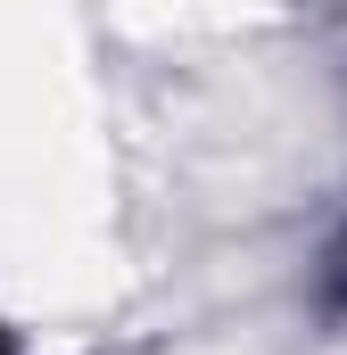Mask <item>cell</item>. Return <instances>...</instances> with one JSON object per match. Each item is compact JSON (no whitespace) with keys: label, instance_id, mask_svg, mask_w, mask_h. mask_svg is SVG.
<instances>
[{"label":"cell","instance_id":"2","mask_svg":"<svg viewBox=\"0 0 347 355\" xmlns=\"http://www.w3.org/2000/svg\"><path fill=\"white\" fill-rule=\"evenodd\" d=\"M0 355H17V339H8V331H0Z\"/></svg>","mask_w":347,"mask_h":355},{"label":"cell","instance_id":"1","mask_svg":"<svg viewBox=\"0 0 347 355\" xmlns=\"http://www.w3.org/2000/svg\"><path fill=\"white\" fill-rule=\"evenodd\" d=\"M323 306H331V314H347V232L331 240V257H323Z\"/></svg>","mask_w":347,"mask_h":355}]
</instances>
